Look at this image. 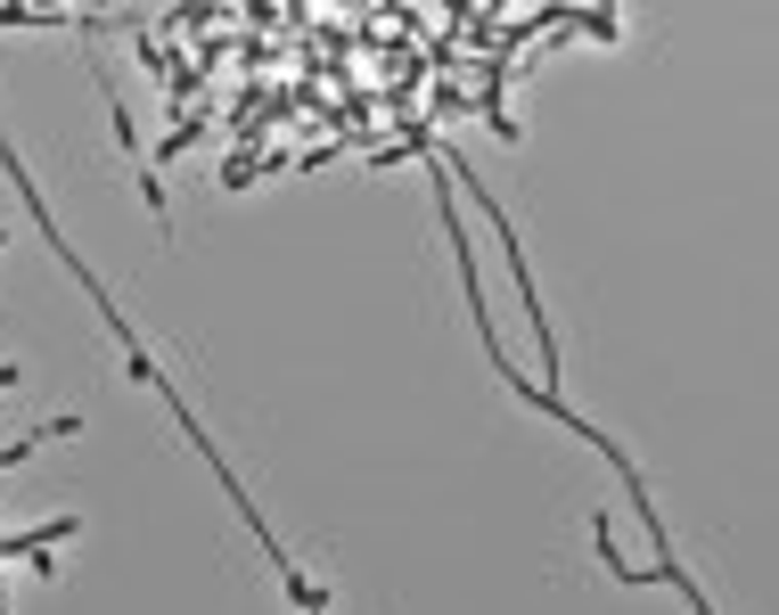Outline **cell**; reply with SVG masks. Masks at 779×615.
Here are the masks:
<instances>
[{
	"label": "cell",
	"instance_id": "1",
	"mask_svg": "<svg viewBox=\"0 0 779 615\" xmlns=\"http://www.w3.org/2000/svg\"><path fill=\"white\" fill-rule=\"evenodd\" d=\"M50 541H75V517H41V525H25V534H0V559H34L41 575H50Z\"/></svg>",
	"mask_w": 779,
	"mask_h": 615
},
{
	"label": "cell",
	"instance_id": "2",
	"mask_svg": "<svg viewBox=\"0 0 779 615\" xmlns=\"http://www.w3.org/2000/svg\"><path fill=\"white\" fill-rule=\"evenodd\" d=\"M0 246H9V230H0Z\"/></svg>",
	"mask_w": 779,
	"mask_h": 615
}]
</instances>
